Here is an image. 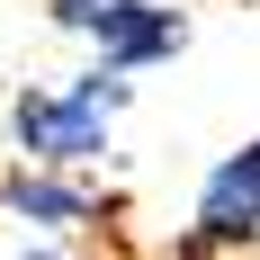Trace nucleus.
<instances>
[{"label":"nucleus","mask_w":260,"mask_h":260,"mask_svg":"<svg viewBox=\"0 0 260 260\" xmlns=\"http://www.w3.org/2000/svg\"><path fill=\"white\" fill-rule=\"evenodd\" d=\"M135 81L90 63L72 72L63 90H18L9 99V135H18V161L27 171H90L108 153V126H117V108H126Z\"/></svg>","instance_id":"f257e3e1"},{"label":"nucleus","mask_w":260,"mask_h":260,"mask_svg":"<svg viewBox=\"0 0 260 260\" xmlns=\"http://www.w3.org/2000/svg\"><path fill=\"white\" fill-rule=\"evenodd\" d=\"M234 251H260V144H242L207 171L198 215L180 234V260H234Z\"/></svg>","instance_id":"f03ea898"},{"label":"nucleus","mask_w":260,"mask_h":260,"mask_svg":"<svg viewBox=\"0 0 260 260\" xmlns=\"http://www.w3.org/2000/svg\"><path fill=\"white\" fill-rule=\"evenodd\" d=\"M0 207L18 215V224H36V234H63V242L108 224V198L81 180V171H27V161L0 180Z\"/></svg>","instance_id":"7ed1b4c3"},{"label":"nucleus","mask_w":260,"mask_h":260,"mask_svg":"<svg viewBox=\"0 0 260 260\" xmlns=\"http://www.w3.org/2000/svg\"><path fill=\"white\" fill-rule=\"evenodd\" d=\"M18 260H63V251H45V242H27V251H18Z\"/></svg>","instance_id":"20e7f679"},{"label":"nucleus","mask_w":260,"mask_h":260,"mask_svg":"<svg viewBox=\"0 0 260 260\" xmlns=\"http://www.w3.org/2000/svg\"><path fill=\"white\" fill-rule=\"evenodd\" d=\"M242 9H260V0H242Z\"/></svg>","instance_id":"39448f33"}]
</instances>
